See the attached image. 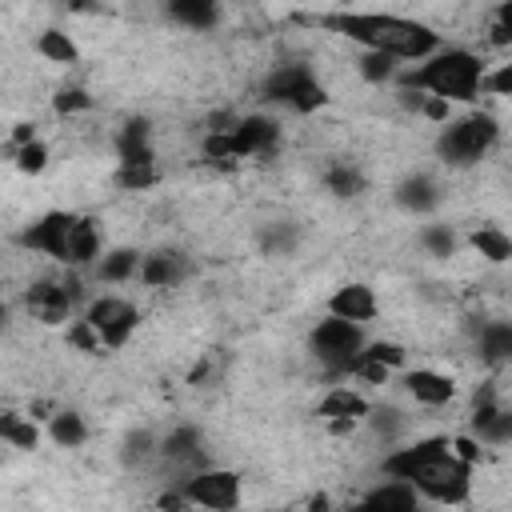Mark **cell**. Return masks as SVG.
I'll return each instance as SVG.
<instances>
[{
  "label": "cell",
  "mask_w": 512,
  "mask_h": 512,
  "mask_svg": "<svg viewBox=\"0 0 512 512\" xmlns=\"http://www.w3.org/2000/svg\"><path fill=\"white\" fill-rule=\"evenodd\" d=\"M388 480L408 484L420 500L432 504H464L472 496V468L448 452V436H428L416 444H404L384 456L380 464Z\"/></svg>",
  "instance_id": "1"
},
{
  "label": "cell",
  "mask_w": 512,
  "mask_h": 512,
  "mask_svg": "<svg viewBox=\"0 0 512 512\" xmlns=\"http://www.w3.org/2000/svg\"><path fill=\"white\" fill-rule=\"evenodd\" d=\"M324 28L356 40L364 52H384L396 64H420L428 60L440 44V32H432L420 20L408 16H392V12H328L320 20Z\"/></svg>",
  "instance_id": "2"
},
{
  "label": "cell",
  "mask_w": 512,
  "mask_h": 512,
  "mask_svg": "<svg viewBox=\"0 0 512 512\" xmlns=\"http://www.w3.org/2000/svg\"><path fill=\"white\" fill-rule=\"evenodd\" d=\"M484 60L472 48H436L428 60L400 68L396 84L436 96L444 104H476L480 100V84H484Z\"/></svg>",
  "instance_id": "3"
},
{
  "label": "cell",
  "mask_w": 512,
  "mask_h": 512,
  "mask_svg": "<svg viewBox=\"0 0 512 512\" xmlns=\"http://www.w3.org/2000/svg\"><path fill=\"white\" fill-rule=\"evenodd\" d=\"M496 144H500V120L488 112H468L460 120L440 124L436 132V156L448 168H476Z\"/></svg>",
  "instance_id": "4"
},
{
  "label": "cell",
  "mask_w": 512,
  "mask_h": 512,
  "mask_svg": "<svg viewBox=\"0 0 512 512\" xmlns=\"http://www.w3.org/2000/svg\"><path fill=\"white\" fill-rule=\"evenodd\" d=\"M364 344H368L364 340V328L360 324H348V320H336V316L316 320L312 332H308V352L320 360V368L328 376H352Z\"/></svg>",
  "instance_id": "5"
},
{
  "label": "cell",
  "mask_w": 512,
  "mask_h": 512,
  "mask_svg": "<svg viewBox=\"0 0 512 512\" xmlns=\"http://www.w3.org/2000/svg\"><path fill=\"white\" fill-rule=\"evenodd\" d=\"M260 96L268 104H284L292 112H316L324 104V88L316 80V72L300 60H288V64H276L264 84H260Z\"/></svg>",
  "instance_id": "6"
},
{
  "label": "cell",
  "mask_w": 512,
  "mask_h": 512,
  "mask_svg": "<svg viewBox=\"0 0 512 512\" xmlns=\"http://www.w3.org/2000/svg\"><path fill=\"white\" fill-rule=\"evenodd\" d=\"M176 492L184 496L188 508H204V512H236L244 500L240 476L228 468H200V472L184 476L176 484Z\"/></svg>",
  "instance_id": "7"
},
{
  "label": "cell",
  "mask_w": 512,
  "mask_h": 512,
  "mask_svg": "<svg viewBox=\"0 0 512 512\" xmlns=\"http://www.w3.org/2000/svg\"><path fill=\"white\" fill-rule=\"evenodd\" d=\"M84 324L96 332L100 348H124L128 336L136 332L140 324V312L132 300L124 296H96L88 308H84Z\"/></svg>",
  "instance_id": "8"
},
{
  "label": "cell",
  "mask_w": 512,
  "mask_h": 512,
  "mask_svg": "<svg viewBox=\"0 0 512 512\" xmlns=\"http://www.w3.org/2000/svg\"><path fill=\"white\" fill-rule=\"evenodd\" d=\"M156 460H160L164 468L184 472V476L208 468V464H204V436H200V428L176 424L172 432H164V436L156 440ZM184 476H180V480H184ZM180 480H176V484H180Z\"/></svg>",
  "instance_id": "9"
},
{
  "label": "cell",
  "mask_w": 512,
  "mask_h": 512,
  "mask_svg": "<svg viewBox=\"0 0 512 512\" xmlns=\"http://www.w3.org/2000/svg\"><path fill=\"white\" fill-rule=\"evenodd\" d=\"M76 280L60 284V280H36L28 292H24V308L32 320L40 324H64L72 316V296H76Z\"/></svg>",
  "instance_id": "10"
},
{
  "label": "cell",
  "mask_w": 512,
  "mask_h": 512,
  "mask_svg": "<svg viewBox=\"0 0 512 512\" xmlns=\"http://www.w3.org/2000/svg\"><path fill=\"white\" fill-rule=\"evenodd\" d=\"M232 148H236V160H248V156H268L276 144H280V124L264 112H248L236 120V128L228 132Z\"/></svg>",
  "instance_id": "11"
},
{
  "label": "cell",
  "mask_w": 512,
  "mask_h": 512,
  "mask_svg": "<svg viewBox=\"0 0 512 512\" xmlns=\"http://www.w3.org/2000/svg\"><path fill=\"white\" fill-rule=\"evenodd\" d=\"M100 252H104L100 220L76 212V220H72V228H68V240H64V252H60V264H68V268H84V264H96Z\"/></svg>",
  "instance_id": "12"
},
{
  "label": "cell",
  "mask_w": 512,
  "mask_h": 512,
  "mask_svg": "<svg viewBox=\"0 0 512 512\" xmlns=\"http://www.w3.org/2000/svg\"><path fill=\"white\" fill-rule=\"evenodd\" d=\"M72 220H76V212H44L36 224H28V228L20 232V244L32 248V252H44V256H52V260H60Z\"/></svg>",
  "instance_id": "13"
},
{
  "label": "cell",
  "mask_w": 512,
  "mask_h": 512,
  "mask_svg": "<svg viewBox=\"0 0 512 512\" xmlns=\"http://www.w3.org/2000/svg\"><path fill=\"white\" fill-rule=\"evenodd\" d=\"M188 272H192V260H188L180 248H152V252L140 256V272H136V276H140L148 288H172V284H180Z\"/></svg>",
  "instance_id": "14"
},
{
  "label": "cell",
  "mask_w": 512,
  "mask_h": 512,
  "mask_svg": "<svg viewBox=\"0 0 512 512\" xmlns=\"http://www.w3.org/2000/svg\"><path fill=\"white\" fill-rule=\"evenodd\" d=\"M392 200H396L404 212H412V216H432V212L440 208L444 192H440V184H436L428 172H408V176L396 180Z\"/></svg>",
  "instance_id": "15"
},
{
  "label": "cell",
  "mask_w": 512,
  "mask_h": 512,
  "mask_svg": "<svg viewBox=\"0 0 512 512\" xmlns=\"http://www.w3.org/2000/svg\"><path fill=\"white\" fill-rule=\"evenodd\" d=\"M376 292H372V284H360V280H352V284H340L336 292H332V300H328V316H336V320H348V324H368L372 316H376Z\"/></svg>",
  "instance_id": "16"
},
{
  "label": "cell",
  "mask_w": 512,
  "mask_h": 512,
  "mask_svg": "<svg viewBox=\"0 0 512 512\" xmlns=\"http://www.w3.org/2000/svg\"><path fill=\"white\" fill-rule=\"evenodd\" d=\"M400 384H404V392H408L416 404H424V408H444V404L456 396V380L444 376V372H436V368H408V372L400 376Z\"/></svg>",
  "instance_id": "17"
},
{
  "label": "cell",
  "mask_w": 512,
  "mask_h": 512,
  "mask_svg": "<svg viewBox=\"0 0 512 512\" xmlns=\"http://www.w3.org/2000/svg\"><path fill=\"white\" fill-rule=\"evenodd\" d=\"M416 508H420V496H416L408 484L384 480V484H376L372 492H364L348 512H416Z\"/></svg>",
  "instance_id": "18"
},
{
  "label": "cell",
  "mask_w": 512,
  "mask_h": 512,
  "mask_svg": "<svg viewBox=\"0 0 512 512\" xmlns=\"http://www.w3.org/2000/svg\"><path fill=\"white\" fill-rule=\"evenodd\" d=\"M116 152L120 164H156V148H152V124L144 116L124 120L120 136H116Z\"/></svg>",
  "instance_id": "19"
},
{
  "label": "cell",
  "mask_w": 512,
  "mask_h": 512,
  "mask_svg": "<svg viewBox=\"0 0 512 512\" xmlns=\"http://www.w3.org/2000/svg\"><path fill=\"white\" fill-rule=\"evenodd\" d=\"M368 400L360 396V392H352V388H332L320 404H316V416L320 420H352V424H360L364 416H368Z\"/></svg>",
  "instance_id": "20"
},
{
  "label": "cell",
  "mask_w": 512,
  "mask_h": 512,
  "mask_svg": "<svg viewBox=\"0 0 512 512\" xmlns=\"http://www.w3.org/2000/svg\"><path fill=\"white\" fill-rule=\"evenodd\" d=\"M476 348L484 364H504L512 356V324L508 320H484L476 332Z\"/></svg>",
  "instance_id": "21"
},
{
  "label": "cell",
  "mask_w": 512,
  "mask_h": 512,
  "mask_svg": "<svg viewBox=\"0 0 512 512\" xmlns=\"http://www.w3.org/2000/svg\"><path fill=\"white\" fill-rule=\"evenodd\" d=\"M168 16L180 28H188V32H208V28L220 24V8L212 0H172L168 4Z\"/></svg>",
  "instance_id": "22"
},
{
  "label": "cell",
  "mask_w": 512,
  "mask_h": 512,
  "mask_svg": "<svg viewBox=\"0 0 512 512\" xmlns=\"http://www.w3.org/2000/svg\"><path fill=\"white\" fill-rule=\"evenodd\" d=\"M324 188H328L336 200H352V196H360V192L368 188V176H364L352 160H336V164L324 168Z\"/></svg>",
  "instance_id": "23"
},
{
  "label": "cell",
  "mask_w": 512,
  "mask_h": 512,
  "mask_svg": "<svg viewBox=\"0 0 512 512\" xmlns=\"http://www.w3.org/2000/svg\"><path fill=\"white\" fill-rule=\"evenodd\" d=\"M140 256H144V252H136V248H112V252H100V260H96V276L108 280V284H124V280H132V276L140 272Z\"/></svg>",
  "instance_id": "24"
},
{
  "label": "cell",
  "mask_w": 512,
  "mask_h": 512,
  "mask_svg": "<svg viewBox=\"0 0 512 512\" xmlns=\"http://www.w3.org/2000/svg\"><path fill=\"white\" fill-rule=\"evenodd\" d=\"M48 440H52L56 448H80V444L88 440V424H84V416L72 412V408L52 412V416H48Z\"/></svg>",
  "instance_id": "25"
},
{
  "label": "cell",
  "mask_w": 512,
  "mask_h": 512,
  "mask_svg": "<svg viewBox=\"0 0 512 512\" xmlns=\"http://www.w3.org/2000/svg\"><path fill=\"white\" fill-rule=\"evenodd\" d=\"M472 248H476L488 264H508V260H512V240H508V232L496 228V224H484L480 232H472Z\"/></svg>",
  "instance_id": "26"
},
{
  "label": "cell",
  "mask_w": 512,
  "mask_h": 512,
  "mask_svg": "<svg viewBox=\"0 0 512 512\" xmlns=\"http://www.w3.org/2000/svg\"><path fill=\"white\" fill-rule=\"evenodd\" d=\"M296 244H300V228H296L292 220H272V224L260 232V248H264L268 256H292Z\"/></svg>",
  "instance_id": "27"
},
{
  "label": "cell",
  "mask_w": 512,
  "mask_h": 512,
  "mask_svg": "<svg viewBox=\"0 0 512 512\" xmlns=\"http://www.w3.org/2000/svg\"><path fill=\"white\" fill-rule=\"evenodd\" d=\"M368 428H372V436L376 440H384V444H392L404 428H408V416L400 412V408H392V404H376V408H368Z\"/></svg>",
  "instance_id": "28"
},
{
  "label": "cell",
  "mask_w": 512,
  "mask_h": 512,
  "mask_svg": "<svg viewBox=\"0 0 512 512\" xmlns=\"http://www.w3.org/2000/svg\"><path fill=\"white\" fill-rule=\"evenodd\" d=\"M0 440H8L12 448L32 452V448L40 444V428H36V420H28V416L4 412V416H0Z\"/></svg>",
  "instance_id": "29"
},
{
  "label": "cell",
  "mask_w": 512,
  "mask_h": 512,
  "mask_svg": "<svg viewBox=\"0 0 512 512\" xmlns=\"http://www.w3.org/2000/svg\"><path fill=\"white\" fill-rule=\"evenodd\" d=\"M36 52L44 60H52V64H76V56H80L76 44H72V36L60 32V28H44L40 40H36Z\"/></svg>",
  "instance_id": "30"
},
{
  "label": "cell",
  "mask_w": 512,
  "mask_h": 512,
  "mask_svg": "<svg viewBox=\"0 0 512 512\" xmlns=\"http://www.w3.org/2000/svg\"><path fill=\"white\" fill-rule=\"evenodd\" d=\"M156 432L152 428H132L128 436H124V464L128 468H140V464H148V460H156Z\"/></svg>",
  "instance_id": "31"
},
{
  "label": "cell",
  "mask_w": 512,
  "mask_h": 512,
  "mask_svg": "<svg viewBox=\"0 0 512 512\" xmlns=\"http://www.w3.org/2000/svg\"><path fill=\"white\" fill-rule=\"evenodd\" d=\"M420 248H424L428 256H436V260H448V256L460 248V240H456V232H452L448 224H424V228H420Z\"/></svg>",
  "instance_id": "32"
},
{
  "label": "cell",
  "mask_w": 512,
  "mask_h": 512,
  "mask_svg": "<svg viewBox=\"0 0 512 512\" xmlns=\"http://www.w3.org/2000/svg\"><path fill=\"white\" fill-rule=\"evenodd\" d=\"M356 72H360L368 84H388V80H396L400 64H396L392 56H384V52H360V60H356Z\"/></svg>",
  "instance_id": "33"
},
{
  "label": "cell",
  "mask_w": 512,
  "mask_h": 512,
  "mask_svg": "<svg viewBox=\"0 0 512 512\" xmlns=\"http://www.w3.org/2000/svg\"><path fill=\"white\" fill-rule=\"evenodd\" d=\"M364 356L376 360V364H384L388 372H396V368L408 364V352H404V344H396V340H372V344H364Z\"/></svg>",
  "instance_id": "34"
},
{
  "label": "cell",
  "mask_w": 512,
  "mask_h": 512,
  "mask_svg": "<svg viewBox=\"0 0 512 512\" xmlns=\"http://www.w3.org/2000/svg\"><path fill=\"white\" fill-rule=\"evenodd\" d=\"M116 184H120V188H128V192L148 188V184H156V164H120Z\"/></svg>",
  "instance_id": "35"
},
{
  "label": "cell",
  "mask_w": 512,
  "mask_h": 512,
  "mask_svg": "<svg viewBox=\"0 0 512 512\" xmlns=\"http://www.w3.org/2000/svg\"><path fill=\"white\" fill-rule=\"evenodd\" d=\"M52 108H56L60 116H72V112H88V108H92V96H88L84 88H60V92L52 96Z\"/></svg>",
  "instance_id": "36"
},
{
  "label": "cell",
  "mask_w": 512,
  "mask_h": 512,
  "mask_svg": "<svg viewBox=\"0 0 512 512\" xmlns=\"http://www.w3.org/2000/svg\"><path fill=\"white\" fill-rule=\"evenodd\" d=\"M44 164H48V144L44 140H32V144L16 148V168L20 172H44Z\"/></svg>",
  "instance_id": "37"
},
{
  "label": "cell",
  "mask_w": 512,
  "mask_h": 512,
  "mask_svg": "<svg viewBox=\"0 0 512 512\" xmlns=\"http://www.w3.org/2000/svg\"><path fill=\"white\" fill-rule=\"evenodd\" d=\"M488 40H492L496 48H508V44H512V4H500V8H496V20H492V28H488Z\"/></svg>",
  "instance_id": "38"
},
{
  "label": "cell",
  "mask_w": 512,
  "mask_h": 512,
  "mask_svg": "<svg viewBox=\"0 0 512 512\" xmlns=\"http://www.w3.org/2000/svg\"><path fill=\"white\" fill-rule=\"evenodd\" d=\"M492 92V96H508L512 92V64H500L492 76L484 72V84H480V96Z\"/></svg>",
  "instance_id": "39"
},
{
  "label": "cell",
  "mask_w": 512,
  "mask_h": 512,
  "mask_svg": "<svg viewBox=\"0 0 512 512\" xmlns=\"http://www.w3.org/2000/svg\"><path fill=\"white\" fill-rule=\"evenodd\" d=\"M448 452H452L456 460H464L468 468H476V464H480V452H484V448H480V444H476L472 436H456V440H448Z\"/></svg>",
  "instance_id": "40"
},
{
  "label": "cell",
  "mask_w": 512,
  "mask_h": 512,
  "mask_svg": "<svg viewBox=\"0 0 512 512\" xmlns=\"http://www.w3.org/2000/svg\"><path fill=\"white\" fill-rule=\"evenodd\" d=\"M416 116H424V120H432V124H448V120H452V104H444V100H436V96H424L420 108H416Z\"/></svg>",
  "instance_id": "41"
},
{
  "label": "cell",
  "mask_w": 512,
  "mask_h": 512,
  "mask_svg": "<svg viewBox=\"0 0 512 512\" xmlns=\"http://www.w3.org/2000/svg\"><path fill=\"white\" fill-rule=\"evenodd\" d=\"M68 340H72V344H76L80 352H96V348H100V340H96V332H92V328H88L84 320H76V324L68 328Z\"/></svg>",
  "instance_id": "42"
},
{
  "label": "cell",
  "mask_w": 512,
  "mask_h": 512,
  "mask_svg": "<svg viewBox=\"0 0 512 512\" xmlns=\"http://www.w3.org/2000/svg\"><path fill=\"white\" fill-rule=\"evenodd\" d=\"M308 512H332V496H328V492H316V496L308 500Z\"/></svg>",
  "instance_id": "43"
},
{
  "label": "cell",
  "mask_w": 512,
  "mask_h": 512,
  "mask_svg": "<svg viewBox=\"0 0 512 512\" xmlns=\"http://www.w3.org/2000/svg\"><path fill=\"white\" fill-rule=\"evenodd\" d=\"M268 512H288V508H268Z\"/></svg>",
  "instance_id": "44"
},
{
  "label": "cell",
  "mask_w": 512,
  "mask_h": 512,
  "mask_svg": "<svg viewBox=\"0 0 512 512\" xmlns=\"http://www.w3.org/2000/svg\"><path fill=\"white\" fill-rule=\"evenodd\" d=\"M0 324H4V304H0Z\"/></svg>",
  "instance_id": "45"
}]
</instances>
